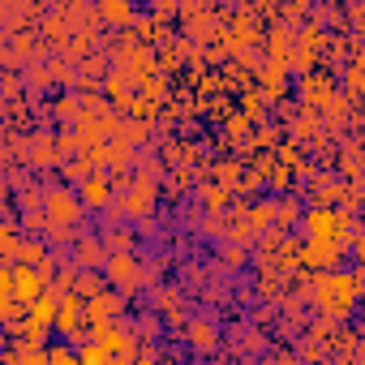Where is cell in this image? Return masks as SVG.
I'll use <instances>...</instances> for the list:
<instances>
[{
    "label": "cell",
    "instance_id": "10",
    "mask_svg": "<svg viewBox=\"0 0 365 365\" xmlns=\"http://www.w3.org/2000/svg\"><path fill=\"white\" fill-rule=\"evenodd\" d=\"M95 339H103V344H108L112 361H133V356H138V335H133V331H129L120 318H116V322H112L103 335H95Z\"/></svg>",
    "mask_w": 365,
    "mask_h": 365
},
{
    "label": "cell",
    "instance_id": "23",
    "mask_svg": "<svg viewBox=\"0 0 365 365\" xmlns=\"http://www.w3.org/2000/svg\"><path fill=\"white\" fill-rule=\"evenodd\" d=\"M31 155H39V159H35L39 168H52V163H61V159H56V150H52V138H39V142L31 146Z\"/></svg>",
    "mask_w": 365,
    "mask_h": 365
},
{
    "label": "cell",
    "instance_id": "6",
    "mask_svg": "<svg viewBox=\"0 0 365 365\" xmlns=\"http://www.w3.org/2000/svg\"><path fill=\"white\" fill-rule=\"evenodd\" d=\"M43 211H48L52 224H82V215H86L91 207H86L82 194H73V190H48V194H43Z\"/></svg>",
    "mask_w": 365,
    "mask_h": 365
},
{
    "label": "cell",
    "instance_id": "4",
    "mask_svg": "<svg viewBox=\"0 0 365 365\" xmlns=\"http://www.w3.org/2000/svg\"><path fill=\"white\" fill-rule=\"evenodd\" d=\"M103 275H108V284L112 288H120V292H138V288H146V267L129 254V250H120V254H108V262H103Z\"/></svg>",
    "mask_w": 365,
    "mask_h": 365
},
{
    "label": "cell",
    "instance_id": "22",
    "mask_svg": "<svg viewBox=\"0 0 365 365\" xmlns=\"http://www.w3.org/2000/svg\"><path fill=\"white\" fill-rule=\"evenodd\" d=\"M215 339H220V335H215L211 322H190V344H194V348H215Z\"/></svg>",
    "mask_w": 365,
    "mask_h": 365
},
{
    "label": "cell",
    "instance_id": "2",
    "mask_svg": "<svg viewBox=\"0 0 365 365\" xmlns=\"http://www.w3.org/2000/svg\"><path fill=\"white\" fill-rule=\"evenodd\" d=\"M301 232H305V241H344V245H352V215L331 211V207H309L301 215Z\"/></svg>",
    "mask_w": 365,
    "mask_h": 365
},
{
    "label": "cell",
    "instance_id": "20",
    "mask_svg": "<svg viewBox=\"0 0 365 365\" xmlns=\"http://www.w3.org/2000/svg\"><path fill=\"white\" fill-rule=\"evenodd\" d=\"M18 250H22L18 228H14V224H9V228H0V254H5V262H18Z\"/></svg>",
    "mask_w": 365,
    "mask_h": 365
},
{
    "label": "cell",
    "instance_id": "15",
    "mask_svg": "<svg viewBox=\"0 0 365 365\" xmlns=\"http://www.w3.org/2000/svg\"><path fill=\"white\" fill-rule=\"evenodd\" d=\"M99 18L112 26H129L133 22V5L129 0H99Z\"/></svg>",
    "mask_w": 365,
    "mask_h": 365
},
{
    "label": "cell",
    "instance_id": "8",
    "mask_svg": "<svg viewBox=\"0 0 365 365\" xmlns=\"http://www.w3.org/2000/svg\"><path fill=\"white\" fill-rule=\"evenodd\" d=\"M344 250H348L344 241H305L301 245V262L314 267V271H331V267H339Z\"/></svg>",
    "mask_w": 365,
    "mask_h": 365
},
{
    "label": "cell",
    "instance_id": "27",
    "mask_svg": "<svg viewBox=\"0 0 365 365\" xmlns=\"http://www.w3.org/2000/svg\"><path fill=\"white\" fill-rule=\"evenodd\" d=\"M352 250H356V258L365 262V232H361V237H352Z\"/></svg>",
    "mask_w": 365,
    "mask_h": 365
},
{
    "label": "cell",
    "instance_id": "16",
    "mask_svg": "<svg viewBox=\"0 0 365 365\" xmlns=\"http://www.w3.org/2000/svg\"><path fill=\"white\" fill-rule=\"evenodd\" d=\"M78 361L82 365H112V352H108L103 339H82L78 344Z\"/></svg>",
    "mask_w": 365,
    "mask_h": 365
},
{
    "label": "cell",
    "instance_id": "12",
    "mask_svg": "<svg viewBox=\"0 0 365 365\" xmlns=\"http://www.w3.org/2000/svg\"><path fill=\"white\" fill-rule=\"evenodd\" d=\"M301 95H305V108H327L335 99V82L327 73H305L301 78Z\"/></svg>",
    "mask_w": 365,
    "mask_h": 365
},
{
    "label": "cell",
    "instance_id": "24",
    "mask_svg": "<svg viewBox=\"0 0 365 365\" xmlns=\"http://www.w3.org/2000/svg\"><path fill=\"white\" fill-rule=\"evenodd\" d=\"M103 245H108V254H120V250L133 245V232H129V228H120V232H103Z\"/></svg>",
    "mask_w": 365,
    "mask_h": 365
},
{
    "label": "cell",
    "instance_id": "13",
    "mask_svg": "<svg viewBox=\"0 0 365 365\" xmlns=\"http://www.w3.org/2000/svg\"><path fill=\"white\" fill-rule=\"evenodd\" d=\"M73 262H78V267H103V262H108L103 237H78V241H73Z\"/></svg>",
    "mask_w": 365,
    "mask_h": 365
},
{
    "label": "cell",
    "instance_id": "14",
    "mask_svg": "<svg viewBox=\"0 0 365 365\" xmlns=\"http://www.w3.org/2000/svg\"><path fill=\"white\" fill-rule=\"evenodd\" d=\"M262 86H267V99H279L284 86H288V61H271L262 69Z\"/></svg>",
    "mask_w": 365,
    "mask_h": 365
},
{
    "label": "cell",
    "instance_id": "1",
    "mask_svg": "<svg viewBox=\"0 0 365 365\" xmlns=\"http://www.w3.org/2000/svg\"><path fill=\"white\" fill-rule=\"evenodd\" d=\"M356 301H361V292H356V275L352 271H339V267L318 271V279H314V305L331 322H344L356 309Z\"/></svg>",
    "mask_w": 365,
    "mask_h": 365
},
{
    "label": "cell",
    "instance_id": "25",
    "mask_svg": "<svg viewBox=\"0 0 365 365\" xmlns=\"http://www.w3.org/2000/svg\"><path fill=\"white\" fill-rule=\"evenodd\" d=\"M275 220H279V224H292V220H297V202H292V198H284V202L275 207Z\"/></svg>",
    "mask_w": 365,
    "mask_h": 365
},
{
    "label": "cell",
    "instance_id": "11",
    "mask_svg": "<svg viewBox=\"0 0 365 365\" xmlns=\"http://www.w3.org/2000/svg\"><path fill=\"white\" fill-rule=\"evenodd\" d=\"M78 194H82V202H86L91 211L112 207V180H108V172H91L86 180H78Z\"/></svg>",
    "mask_w": 365,
    "mask_h": 365
},
{
    "label": "cell",
    "instance_id": "17",
    "mask_svg": "<svg viewBox=\"0 0 365 365\" xmlns=\"http://www.w3.org/2000/svg\"><path fill=\"white\" fill-rule=\"evenodd\" d=\"M48 241H39V237H31V241H22V250H18V262H31V267H43L48 262Z\"/></svg>",
    "mask_w": 365,
    "mask_h": 365
},
{
    "label": "cell",
    "instance_id": "26",
    "mask_svg": "<svg viewBox=\"0 0 365 365\" xmlns=\"http://www.w3.org/2000/svg\"><path fill=\"white\" fill-rule=\"evenodd\" d=\"M262 112V99L258 95H245V116H258Z\"/></svg>",
    "mask_w": 365,
    "mask_h": 365
},
{
    "label": "cell",
    "instance_id": "21",
    "mask_svg": "<svg viewBox=\"0 0 365 365\" xmlns=\"http://www.w3.org/2000/svg\"><path fill=\"white\" fill-rule=\"evenodd\" d=\"M228 202H232V190H224V185H207L202 190V207L207 211H224Z\"/></svg>",
    "mask_w": 365,
    "mask_h": 365
},
{
    "label": "cell",
    "instance_id": "5",
    "mask_svg": "<svg viewBox=\"0 0 365 365\" xmlns=\"http://www.w3.org/2000/svg\"><path fill=\"white\" fill-rule=\"evenodd\" d=\"M120 314H125V297H120V288H103V292L86 297V327H91V339L103 335Z\"/></svg>",
    "mask_w": 365,
    "mask_h": 365
},
{
    "label": "cell",
    "instance_id": "9",
    "mask_svg": "<svg viewBox=\"0 0 365 365\" xmlns=\"http://www.w3.org/2000/svg\"><path fill=\"white\" fill-rule=\"evenodd\" d=\"M14 275H18V301H26V305H35L48 288H52V279L39 271V267H31V262H14Z\"/></svg>",
    "mask_w": 365,
    "mask_h": 365
},
{
    "label": "cell",
    "instance_id": "28",
    "mask_svg": "<svg viewBox=\"0 0 365 365\" xmlns=\"http://www.w3.org/2000/svg\"><path fill=\"white\" fill-rule=\"evenodd\" d=\"M361 361H365V344H361Z\"/></svg>",
    "mask_w": 365,
    "mask_h": 365
},
{
    "label": "cell",
    "instance_id": "7",
    "mask_svg": "<svg viewBox=\"0 0 365 365\" xmlns=\"http://www.w3.org/2000/svg\"><path fill=\"white\" fill-rule=\"evenodd\" d=\"M116 211L129 215V220H146V215L155 211V180H150V176H133Z\"/></svg>",
    "mask_w": 365,
    "mask_h": 365
},
{
    "label": "cell",
    "instance_id": "3",
    "mask_svg": "<svg viewBox=\"0 0 365 365\" xmlns=\"http://www.w3.org/2000/svg\"><path fill=\"white\" fill-rule=\"evenodd\" d=\"M56 335L61 339H73V344H82V339H91V327H86V297L82 292H61V309H56Z\"/></svg>",
    "mask_w": 365,
    "mask_h": 365
},
{
    "label": "cell",
    "instance_id": "19",
    "mask_svg": "<svg viewBox=\"0 0 365 365\" xmlns=\"http://www.w3.org/2000/svg\"><path fill=\"white\" fill-rule=\"evenodd\" d=\"M108 279V275H103ZM103 279L95 275V267H82L78 271V284H73V292H82V297H95V292H103Z\"/></svg>",
    "mask_w": 365,
    "mask_h": 365
},
{
    "label": "cell",
    "instance_id": "18",
    "mask_svg": "<svg viewBox=\"0 0 365 365\" xmlns=\"http://www.w3.org/2000/svg\"><path fill=\"white\" fill-rule=\"evenodd\" d=\"M48 365H82V361H78V344H73V339L52 344V348H48Z\"/></svg>",
    "mask_w": 365,
    "mask_h": 365
}]
</instances>
